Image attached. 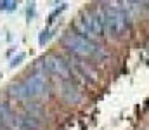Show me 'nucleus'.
Returning a JSON list of instances; mask_svg holds the SVG:
<instances>
[{
	"label": "nucleus",
	"instance_id": "nucleus-1",
	"mask_svg": "<svg viewBox=\"0 0 149 130\" xmlns=\"http://www.w3.org/2000/svg\"><path fill=\"white\" fill-rule=\"evenodd\" d=\"M104 21H106V31L111 37H121L127 31V16L116 7V3H108L104 9Z\"/></svg>",
	"mask_w": 149,
	"mask_h": 130
},
{
	"label": "nucleus",
	"instance_id": "nucleus-2",
	"mask_svg": "<svg viewBox=\"0 0 149 130\" xmlns=\"http://www.w3.org/2000/svg\"><path fill=\"white\" fill-rule=\"evenodd\" d=\"M63 43H64V47L70 52H73L76 56H81V57H90V56H97L99 54V49H97L95 43L83 38V37H80V35H76V33L64 35L63 37Z\"/></svg>",
	"mask_w": 149,
	"mask_h": 130
},
{
	"label": "nucleus",
	"instance_id": "nucleus-3",
	"mask_svg": "<svg viewBox=\"0 0 149 130\" xmlns=\"http://www.w3.org/2000/svg\"><path fill=\"white\" fill-rule=\"evenodd\" d=\"M97 37H102L106 33V21H104V12L102 9H92V10H87L81 14L80 17Z\"/></svg>",
	"mask_w": 149,
	"mask_h": 130
},
{
	"label": "nucleus",
	"instance_id": "nucleus-4",
	"mask_svg": "<svg viewBox=\"0 0 149 130\" xmlns=\"http://www.w3.org/2000/svg\"><path fill=\"white\" fill-rule=\"evenodd\" d=\"M43 63H45L47 71H50L52 75H57L63 82H68L71 78V70H70L68 63H64L61 57H57V56H47L43 59Z\"/></svg>",
	"mask_w": 149,
	"mask_h": 130
},
{
	"label": "nucleus",
	"instance_id": "nucleus-5",
	"mask_svg": "<svg viewBox=\"0 0 149 130\" xmlns=\"http://www.w3.org/2000/svg\"><path fill=\"white\" fill-rule=\"evenodd\" d=\"M23 83H24L26 90H28L30 99H31V97H38V95H42V94L47 90V80H45V76H43L42 73H35V75H31V76L26 78Z\"/></svg>",
	"mask_w": 149,
	"mask_h": 130
},
{
	"label": "nucleus",
	"instance_id": "nucleus-6",
	"mask_svg": "<svg viewBox=\"0 0 149 130\" xmlns=\"http://www.w3.org/2000/svg\"><path fill=\"white\" fill-rule=\"evenodd\" d=\"M7 125L12 130H37L38 129V120L33 115H26V116H10V120L7 122Z\"/></svg>",
	"mask_w": 149,
	"mask_h": 130
},
{
	"label": "nucleus",
	"instance_id": "nucleus-7",
	"mask_svg": "<svg viewBox=\"0 0 149 130\" xmlns=\"http://www.w3.org/2000/svg\"><path fill=\"white\" fill-rule=\"evenodd\" d=\"M61 95H63L64 101L70 102V104H78V102L81 101V92H80L70 80H68V82H63V85H61Z\"/></svg>",
	"mask_w": 149,
	"mask_h": 130
},
{
	"label": "nucleus",
	"instance_id": "nucleus-8",
	"mask_svg": "<svg viewBox=\"0 0 149 130\" xmlns=\"http://www.w3.org/2000/svg\"><path fill=\"white\" fill-rule=\"evenodd\" d=\"M74 30H76V35H80V37H83V38H87V40H90V42L95 43L97 35H95L81 19H76V21H74Z\"/></svg>",
	"mask_w": 149,
	"mask_h": 130
},
{
	"label": "nucleus",
	"instance_id": "nucleus-9",
	"mask_svg": "<svg viewBox=\"0 0 149 130\" xmlns=\"http://www.w3.org/2000/svg\"><path fill=\"white\" fill-rule=\"evenodd\" d=\"M9 94H10L12 97H16V99H30L28 90H26V87H24V83H23V82H21V83H16V85H10V87H9Z\"/></svg>",
	"mask_w": 149,
	"mask_h": 130
},
{
	"label": "nucleus",
	"instance_id": "nucleus-10",
	"mask_svg": "<svg viewBox=\"0 0 149 130\" xmlns=\"http://www.w3.org/2000/svg\"><path fill=\"white\" fill-rule=\"evenodd\" d=\"M74 66L80 70V73L83 75V78H88L90 82H94V80H95V73H94V71H92L85 63H78V61H76V63H74Z\"/></svg>",
	"mask_w": 149,
	"mask_h": 130
},
{
	"label": "nucleus",
	"instance_id": "nucleus-11",
	"mask_svg": "<svg viewBox=\"0 0 149 130\" xmlns=\"http://www.w3.org/2000/svg\"><path fill=\"white\" fill-rule=\"evenodd\" d=\"M54 33H57V30H45V31H42L40 37H38V43H40V45L47 43L52 37H54Z\"/></svg>",
	"mask_w": 149,
	"mask_h": 130
},
{
	"label": "nucleus",
	"instance_id": "nucleus-12",
	"mask_svg": "<svg viewBox=\"0 0 149 130\" xmlns=\"http://www.w3.org/2000/svg\"><path fill=\"white\" fill-rule=\"evenodd\" d=\"M17 7V2H14V0H2L0 2V9L2 10H14Z\"/></svg>",
	"mask_w": 149,
	"mask_h": 130
},
{
	"label": "nucleus",
	"instance_id": "nucleus-13",
	"mask_svg": "<svg viewBox=\"0 0 149 130\" xmlns=\"http://www.w3.org/2000/svg\"><path fill=\"white\" fill-rule=\"evenodd\" d=\"M24 57H26V56H24V52H19L16 57H12V59H10V68H14V66L21 64V63L24 61Z\"/></svg>",
	"mask_w": 149,
	"mask_h": 130
},
{
	"label": "nucleus",
	"instance_id": "nucleus-14",
	"mask_svg": "<svg viewBox=\"0 0 149 130\" xmlns=\"http://www.w3.org/2000/svg\"><path fill=\"white\" fill-rule=\"evenodd\" d=\"M66 7H68V5H66V3H63V5H61L59 9H56V10H54V12H52V14L49 16V24H50V23L54 21V17H56V16H59V14H61V12H63V10L66 9Z\"/></svg>",
	"mask_w": 149,
	"mask_h": 130
},
{
	"label": "nucleus",
	"instance_id": "nucleus-15",
	"mask_svg": "<svg viewBox=\"0 0 149 130\" xmlns=\"http://www.w3.org/2000/svg\"><path fill=\"white\" fill-rule=\"evenodd\" d=\"M33 7H35V3H28V21H30V17L33 16V10H35Z\"/></svg>",
	"mask_w": 149,
	"mask_h": 130
},
{
	"label": "nucleus",
	"instance_id": "nucleus-16",
	"mask_svg": "<svg viewBox=\"0 0 149 130\" xmlns=\"http://www.w3.org/2000/svg\"><path fill=\"white\" fill-rule=\"evenodd\" d=\"M0 130H2V127H0Z\"/></svg>",
	"mask_w": 149,
	"mask_h": 130
},
{
	"label": "nucleus",
	"instance_id": "nucleus-17",
	"mask_svg": "<svg viewBox=\"0 0 149 130\" xmlns=\"http://www.w3.org/2000/svg\"><path fill=\"white\" fill-rule=\"evenodd\" d=\"M0 76H2V75H0Z\"/></svg>",
	"mask_w": 149,
	"mask_h": 130
}]
</instances>
